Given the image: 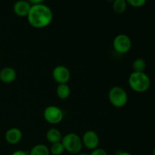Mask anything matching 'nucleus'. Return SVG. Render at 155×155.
<instances>
[{
	"instance_id": "obj_17",
	"label": "nucleus",
	"mask_w": 155,
	"mask_h": 155,
	"mask_svg": "<svg viewBox=\"0 0 155 155\" xmlns=\"http://www.w3.org/2000/svg\"><path fill=\"white\" fill-rule=\"evenodd\" d=\"M64 148L61 142H58V143L51 144L49 148L50 154L52 155H61L64 152Z\"/></svg>"
},
{
	"instance_id": "obj_8",
	"label": "nucleus",
	"mask_w": 155,
	"mask_h": 155,
	"mask_svg": "<svg viewBox=\"0 0 155 155\" xmlns=\"http://www.w3.org/2000/svg\"><path fill=\"white\" fill-rule=\"evenodd\" d=\"M82 142L83 145L86 147L87 149L92 150L98 148L99 145V136L98 133L94 130H87L83 133L82 136Z\"/></svg>"
},
{
	"instance_id": "obj_16",
	"label": "nucleus",
	"mask_w": 155,
	"mask_h": 155,
	"mask_svg": "<svg viewBox=\"0 0 155 155\" xmlns=\"http://www.w3.org/2000/svg\"><path fill=\"white\" fill-rule=\"evenodd\" d=\"M133 69L135 72H145L147 68L146 61L142 58H136L133 62Z\"/></svg>"
},
{
	"instance_id": "obj_23",
	"label": "nucleus",
	"mask_w": 155,
	"mask_h": 155,
	"mask_svg": "<svg viewBox=\"0 0 155 155\" xmlns=\"http://www.w3.org/2000/svg\"><path fill=\"white\" fill-rule=\"evenodd\" d=\"M78 155H89V154H88V153H86V152H80L79 153Z\"/></svg>"
},
{
	"instance_id": "obj_7",
	"label": "nucleus",
	"mask_w": 155,
	"mask_h": 155,
	"mask_svg": "<svg viewBox=\"0 0 155 155\" xmlns=\"http://www.w3.org/2000/svg\"><path fill=\"white\" fill-rule=\"evenodd\" d=\"M52 78L58 84H67L71 79L70 70L64 65H58L52 71Z\"/></svg>"
},
{
	"instance_id": "obj_22",
	"label": "nucleus",
	"mask_w": 155,
	"mask_h": 155,
	"mask_svg": "<svg viewBox=\"0 0 155 155\" xmlns=\"http://www.w3.org/2000/svg\"><path fill=\"white\" fill-rule=\"evenodd\" d=\"M117 155H132V154H130L128 151H119V153Z\"/></svg>"
},
{
	"instance_id": "obj_21",
	"label": "nucleus",
	"mask_w": 155,
	"mask_h": 155,
	"mask_svg": "<svg viewBox=\"0 0 155 155\" xmlns=\"http://www.w3.org/2000/svg\"><path fill=\"white\" fill-rule=\"evenodd\" d=\"M32 5H39V4H43L45 0H27Z\"/></svg>"
},
{
	"instance_id": "obj_25",
	"label": "nucleus",
	"mask_w": 155,
	"mask_h": 155,
	"mask_svg": "<svg viewBox=\"0 0 155 155\" xmlns=\"http://www.w3.org/2000/svg\"><path fill=\"white\" fill-rule=\"evenodd\" d=\"M0 63H1V54H0Z\"/></svg>"
},
{
	"instance_id": "obj_6",
	"label": "nucleus",
	"mask_w": 155,
	"mask_h": 155,
	"mask_svg": "<svg viewBox=\"0 0 155 155\" xmlns=\"http://www.w3.org/2000/svg\"><path fill=\"white\" fill-rule=\"evenodd\" d=\"M44 120L50 124H58L64 118V113L61 109L55 105H49L44 109Z\"/></svg>"
},
{
	"instance_id": "obj_18",
	"label": "nucleus",
	"mask_w": 155,
	"mask_h": 155,
	"mask_svg": "<svg viewBox=\"0 0 155 155\" xmlns=\"http://www.w3.org/2000/svg\"><path fill=\"white\" fill-rule=\"evenodd\" d=\"M127 4L134 8H141L146 3L147 0H126Z\"/></svg>"
},
{
	"instance_id": "obj_3",
	"label": "nucleus",
	"mask_w": 155,
	"mask_h": 155,
	"mask_svg": "<svg viewBox=\"0 0 155 155\" xmlns=\"http://www.w3.org/2000/svg\"><path fill=\"white\" fill-rule=\"evenodd\" d=\"M61 143L65 151L72 154H77L81 152L83 146L82 139L74 133H69L64 136Z\"/></svg>"
},
{
	"instance_id": "obj_12",
	"label": "nucleus",
	"mask_w": 155,
	"mask_h": 155,
	"mask_svg": "<svg viewBox=\"0 0 155 155\" xmlns=\"http://www.w3.org/2000/svg\"><path fill=\"white\" fill-rule=\"evenodd\" d=\"M45 138H46V140L51 145V144L58 143V142H61L63 136H62L60 130H58V129L50 128L46 132Z\"/></svg>"
},
{
	"instance_id": "obj_20",
	"label": "nucleus",
	"mask_w": 155,
	"mask_h": 155,
	"mask_svg": "<svg viewBox=\"0 0 155 155\" xmlns=\"http://www.w3.org/2000/svg\"><path fill=\"white\" fill-rule=\"evenodd\" d=\"M11 155H28V151H23V150H16Z\"/></svg>"
},
{
	"instance_id": "obj_19",
	"label": "nucleus",
	"mask_w": 155,
	"mask_h": 155,
	"mask_svg": "<svg viewBox=\"0 0 155 155\" xmlns=\"http://www.w3.org/2000/svg\"><path fill=\"white\" fill-rule=\"evenodd\" d=\"M89 155H107V152L105 149L101 148H97L92 150Z\"/></svg>"
},
{
	"instance_id": "obj_2",
	"label": "nucleus",
	"mask_w": 155,
	"mask_h": 155,
	"mask_svg": "<svg viewBox=\"0 0 155 155\" xmlns=\"http://www.w3.org/2000/svg\"><path fill=\"white\" fill-rule=\"evenodd\" d=\"M130 89L138 93L147 92L151 87V79L145 72H132L128 79Z\"/></svg>"
},
{
	"instance_id": "obj_4",
	"label": "nucleus",
	"mask_w": 155,
	"mask_h": 155,
	"mask_svg": "<svg viewBox=\"0 0 155 155\" xmlns=\"http://www.w3.org/2000/svg\"><path fill=\"white\" fill-rule=\"evenodd\" d=\"M108 100L114 107L121 108L128 102V94L121 86H113L109 90Z\"/></svg>"
},
{
	"instance_id": "obj_13",
	"label": "nucleus",
	"mask_w": 155,
	"mask_h": 155,
	"mask_svg": "<svg viewBox=\"0 0 155 155\" xmlns=\"http://www.w3.org/2000/svg\"><path fill=\"white\" fill-rule=\"evenodd\" d=\"M28 155H50L49 148L44 144H37L28 151Z\"/></svg>"
},
{
	"instance_id": "obj_24",
	"label": "nucleus",
	"mask_w": 155,
	"mask_h": 155,
	"mask_svg": "<svg viewBox=\"0 0 155 155\" xmlns=\"http://www.w3.org/2000/svg\"><path fill=\"white\" fill-rule=\"evenodd\" d=\"M152 154H153V155H155V147H154V149H153Z\"/></svg>"
},
{
	"instance_id": "obj_1",
	"label": "nucleus",
	"mask_w": 155,
	"mask_h": 155,
	"mask_svg": "<svg viewBox=\"0 0 155 155\" xmlns=\"http://www.w3.org/2000/svg\"><path fill=\"white\" fill-rule=\"evenodd\" d=\"M53 17L52 11L48 5L39 4L31 6L27 18L30 26L40 29L50 25L53 21Z\"/></svg>"
},
{
	"instance_id": "obj_5",
	"label": "nucleus",
	"mask_w": 155,
	"mask_h": 155,
	"mask_svg": "<svg viewBox=\"0 0 155 155\" xmlns=\"http://www.w3.org/2000/svg\"><path fill=\"white\" fill-rule=\"evenodd\" d=\"M113 48L118 54H126L132 48L131 39L128 35L124 33L117 35L113 40Z\"/></svg>"
},
{
	"instance_id": "obj_9",
	"label": "nucleus",
	"mask_w": 155,
	"mask_h": 155,
	"mask_svg": "<svg viewBox=\"0 0 155 155\" xmlns=\"http://www.w3.org/2000/svg\"><path fill=\"white\" fill-rule=\"evenodd\" d=\"M32 5L27 0H18L13 6L14 13L18 17L27 18Z\"/></svg>"
},
{
	"instance_id": "obj_11",
	"label": "nucleus",
	"mask_w": 155,
	"mask_h": 155,
	"mask_svg": "<svg viewBox=\"0 0 155 155\" xmlns=\"http://www.w3.org/2000/svg\"><path fill=\"white\" fill-rule=\"evenodd\" d=\"M17 71L12 67H5L0 71V81L4 83H12L16 80Z\"/></svg>"
},
{
	"instance_id": "obj_15",
	"label": "nucleus",
	"mask_w": 155,
	"mask_h": 155,
	"mask_svg": "<svg viewBox=\"0 0 155 155\" xmlns=\"http://www.w3.org/2000/svg\"><path fill=\"white\" fill-rule=\"evenodd\" d=\"M127 2L126 0H114L112 2V8L117 14L124 13L127 8Z\"/></svg>"
},
{
	"instance_id": "obj_14",
	"label": "nucleus",
	"mask_w": 155,
	"mask_h": 155,
	"mask_svg": "<svg viewBox=\"0 0 155 155\" xmlns=\"http://www.w3.org/2000/svg\"><path fill=\"white\" fill-rule=\"evenodd\" d=\"M56 94L59 98L62 100L67 99L71 95V88L67 84H58L56 89Z\"/></svg>"
},
{
	"instance_id": "obj_10",
	"label": "nucleus",
	"mask_w": 155,
	"mask_h": 155,
	"mask_svg": "<svg viewBox=\"0 0 155 155\" xmlns=\"http://www.w3.org/2000/svg\"><path fill=\"white\" fill-rule=\"evenodd\" d=\"M23 139V133L17 127H12L6 131L5 139L10 145H17Z\"/></svg>"
}]
</instances>
